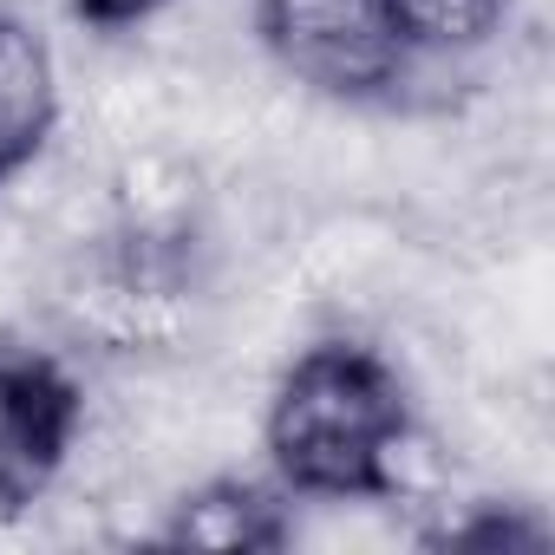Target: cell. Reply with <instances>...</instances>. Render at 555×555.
Masks as SVG:
<instances>
[{
  "instance_id": "obj_5",
  "label": "cell",
  "mask_w": 555,
  "mask_h": 555,
  "mask_svg": "<svg viewBox=\"0 0 555 555\" xmlns=\"http://www.w3.org/2000/svg\"><path fill=\"white\" fill-rule=\"evenodd\" d=\"M177 542H222V548H242V542H282V516H274V496L235 483V477H209L203 490H190L177 503V522H170Z\"/></svg>"
},
{
  "instance_id": "obj_4",
  "label": "cell",
  "mask_w": 555,
  "mask_h": 555,
  "mask_svg": "<svg viewBox=\"0 0 555 555\" xmlns=\"http://www.w3.org/2000/svg\"><path fill=\"white\" fill-rule=\"evenodd\" d=\"M60 125V66L40 27L21 14H0V183L40 164Z\"/></svg>"
},
{
  "instance_id": "obj_6",
  "label": "cell",
  "mask_w": 555,
  "mask_h": 555,
  "mask_svg": "<svg viewBox=\"0 0 555 555\" xmlns=\"http://www.w3.org/2000/svg\"><path fill=\"white\" fill-rule=\"evenodd\" d=\"M386 14L399 40L412 47V60H451V53L483 47L503 27L509 0H386Z\"/></svg>"
},
{
  "instance_id": "obj_3",
  "label": "cell",
  "mask_w": 555,
  "mask_h": 555,
  "mask_svg": "<svg viewBox=\"0 0 555 555\" xmlns=\"http://www.w3.org/2000/svg\"><path fill=\"white\" fill-rule=\"evenodd\" d=\"M86 431V399L66 366L0 327V509L40 503Z\"/></svg>"
},
{
  "instance_id": "obj_1",
  "label": "cell",
  "mask_w": 555,
  "mask_h": 555,
  "mask_svg": "<svg viewBox=\"0 0 555 555\" xmlns=\"http://www.w3.org/2000/svg\"><path fill=\"white\" fill-rule=\"evenodd\" d=\"M268 457L308 503L399 496V457L412 451L405 379L386 353L353 340H321L288 360L268 399Z\"/></svg>"
},
{
  "instance_id": "obj_2",
  "label": "cell",
  "mask_w": 555,
  "mask_h": 555,
  "mask_svg": "<svg viewBox=\"0 0 555 555\" xmlns=\"http://www.w3.org/2000/svg\"><path fill=\"white\" fill-rule=\"evenodd\" d=\"M255 47L295 86L327 99L399 92L412 73V47L386 0H255Z\"/></svg>"
}]
</instances>
